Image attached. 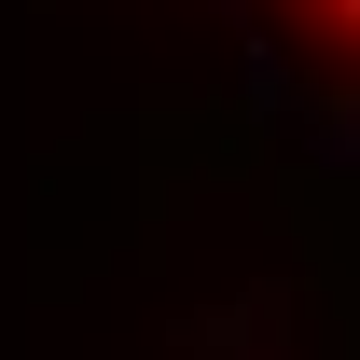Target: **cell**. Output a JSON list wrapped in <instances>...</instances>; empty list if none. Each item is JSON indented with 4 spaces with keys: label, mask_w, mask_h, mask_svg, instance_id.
<instances>
[{
    "label": "cell",
    "mask_w": 360,
    "mask_h": 360,
    "mask_svg": "<svg viewBox=\"0 0 360 360\" xmlns=\"http://www.w3.org/2000/svg\"><path fill=\"white\" fill-rule=\"evenodd\" d=\"M305 14H319V28H333L347 56H360V0H305Z\"/></svg>",
    "instance_id": "1"
}]
</instances>
